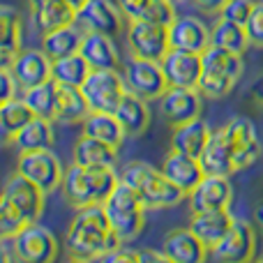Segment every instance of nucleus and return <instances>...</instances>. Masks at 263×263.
Here are the masks:
<instances>
[{
  "label": "nucleus",
  "instance_id": "nucleus-26",
  "mask_svg": "<svg viewBox=\"0 0 263 263\" xmlns=\"http://www.w3.org/2000/svg\"><path fill=\"white\" fill-rule=\"evenodd\" d=\"M30 14L40 35L77 21V9L72 5H67L65 0H37V3L30 5Z\"/></svg>",
  "mask_w": 263,
  "mask_h": 263
},
{
  "label": "nucleus",
  "instance_id": "nucleus-23",
  "mask_svg": "<svg viewBox=\"0 0 263 263\" xmlns=\"http://www.w3.org/2000/svg\"><path fill=\"white\" fill-rule=\"evenodd\" d=\"M233 215L229 208L224 210H192L187 227L201 238V242L208 247H215L224 238V233L231 229Z\"/></svg>",
  "mask_w": 263,
  "mask_h": 263
},
{
  "label": "nucleus",
  "instance_id": "nucleus-3",
  "mask_svg": "<svg viewBox=\"0 0 263 263\" xmlns=\"http://www.w3.org/2000/svg\"><path fill=\"white\" fill-rule=\"evenodd\" d=\"M120 180L127 182L132 190L139 194L141 203L145 210H166L178 205L185 199V192L178 185H173L162 168H155L153 164L141 162V159H132L123 168H120Z\"/></svg>",
  "mask_w": 263,
  "mask_h": 263
},
{
  "label": "nucleus",
  "instance_id": "nucleus-12",
  "mask_svg": "<svg viewBox=\"0 0 263 263\" xmlns=\"http://www.w3.org/2000/svg\"><path fill=\"white\" fill-rule=\"evenodd\" d=\"M0 196L16 210V215L23 219V224L37 222V219L42 217V213H44V196L46 194L35 182L23 178L21 173H14V176L5 182Z\"/></svg>",
  "mask_w": 263,
  "mask_h": 263
},
{
  "label": "nucleus",
  "instance_id": "nucleus-32",
  "mask_svg": "<svg viewBox=\"0 0 263 263\" xmlns=\"http://www.w3.org/2000/svg\"><path fill=\"white\" fill-rule=\"evenodd\" d=\"M81 125H83V134L95 136V139H100V141H106V143L116 145V148H120L125 136H127L123 125H120V120L116 118V114H111V111H90Z\"/></svg>",
  "mask_w": 263,
  "mask_h": 263
},
{
  "label": "nucleus",
  "instance_id": "nucleus-19",
  "mask_svg": "<svg viewBox=\"0 0 263 263\" xmlns=\"http://www.w3.org/2000/svg\"><path fill=\"white\" fill-rule=\"evenodd\" d=\"M192 210H224L233 203V187L229 176H210L205 173L201 182L190 192Z\"/></svg>",
  "mask_w": 263,
  "mask_h": 263
},
{
  "label": "nucleus",
  "instance_id": "nucleus-37",
  "mask_svg": "<svg viewBox=\"0 0 263 263\" xmlns=\"http://www.w3.org/2000/svg\"><path fill=\"white\" fill-rule=\"evenodd\" d=\"M0 46L9 53L21 49V14L9 5H0Z\"/></svg>",
  "mask_w": 263,
  "mask_h": 263
},
{
  "label": "nucleus",
  "instance_id": "nucleus-34",
  "mask_svg": "<svg viewBox=\"0 0 263 263\" xmlns=\"http://www.w3.org/2000/svg\"><path fill=\"white\" fill-rule=\"evenodd\" d=\"M90 65L83 58L81 53H72L65 55V58H58L51 63V79H53L58 86H77L81 88V83L86 81V77L90 74Z\"/></svg>",
  "mask_w": 263,
  "mask_h": 263
},
{
  "label": "nucleus",
  "instance_id": "nucleus-25",
  "mask_svg": "<svg viewBox=\"0 0 263 263\" xmlns=\"http://www.w3.org/2000/svg\"><path fill=\"white\" fill-rule=\"evenodd\" d=\"M210 134H213L210 125L199 116V118H192V120H187V123L173 125L171 148L192 155V157H201V153H203Z\"/></svg>",
  "mask_w": 263,
  "mask_h": 263
},
{
  "label": "nucleus",
  "instance_id": "nucleus-11",
  "mask_svg": "<svg viewBox=\"0 0 263 263\" xmlns=\"http://www.w3.org/2000/svg\"><path fill=\"white\" fill-rule=\"evenodd\" d=\"M256 254V231L245 219H233L231 229L215 247H210V256L222 263H247Z\"/></svg>",
  "mask_w": 263,
  "mask_h": 263
},
{
  "label": "nucleus",
  "instance_id": "nucleus-40",
  "mask_svg": "<svg viewBox=\"0 0 263 263\" xmlns=\"http://www.w3.org/2000/svg\"><path fill=\"white\" fill-rule=\"evenodd\" d=\"M21 224L23 219L16 215V210L0 196V238H12Z\"/></svg>",
  "mask_w": 263,
  "mask_h": 263
},
{
  "label": "nucleus",
  "instance_id": "nucleus-48",
  "mask_svg": "<svg viewBox=\"0 0 263 263\" xmlns=\"http://www.w3.org/2000/svg\"><path fill=\"white\" fill-rule=\"evenodd\" d=\"M12 58H14V53H9V51H5L3 46H0V67H9Z\"/></svg>",
  "mask_w": 263,
  "mask_h": 263
},
{
  "label": "nucleus",
  "instance_id": "nucleus-22",
  "mask_svg": "<svg viewBox=\"0 0 263 263\" xmlns=\"http://www.w3.org/2000/svg\"><path fill=\"white\" fill-rule=\"evenodd\" d=\"M162 173L173 182V185L180 187L185 194H190V192L201 182V178L205 176L199 157H192V155L180 153V150H173V148L168 150L166 157H164Z\"/></svg>",
  "mask_w": 263,
  "mask_h": 263
},
{
  "label": "nucleus",
  "instance_id": "nucleus-4",
  "mask_svg": "<svg viewBox=\"0 0 263 263\" xmlns=\"http://www.w3.org/2000/svg\"><path fill=\"white\" fill-rule=\"evenodd\" d=\"M242 77V55L210 44L201 53L199 92L208 100H222L231 95L238 79Z\"/></svg>",
  "mask_w": 263,
  "mask_h": 263
},
{
  "label": "nucleus",
  "instance_id": "nucleus-24",
  "mask_svg": "<svg viewBox=\"0 0 263 263\" xmlns=\"http://www.w3.org/2000/svg\"><path fill=\"white\" fill-rule=\"evenodd\" d=\"M199 159L201 166H203V173H210V176H231V173H236V168H233V148L224 127L215 129L210 134Z\"/></svg>",
  "mask_w": 263,
  "mask_h": 263
},
{
  "label": "nucleus",
  "instance_id": "nucleus-27",
  "mask_svg": "<svg viewBox=\"0 0 263 263\" xmlns=\"http://www.w3.org/2000/svg\"><path fill=\"white\" fill-rule=\"evenodd\" d=\"M116 118L120 120V125H123L125 134L127 136H141L145 134V129H148L150 125V106H148V100H143V97L134 95V92H125L123 100H120V104L116 106Z\"/></svg>",
  "mask_w": 263,
  "mask_h": 263
},
{
  "label": "nucleus",
  "instance_id": "nucleus-36",
  "mask_svg": "<svg viewBox=\"0 0 263 263\" xmlns=\"http://www.w3.org/2000/svg\"><path fill=\"white\" fill-rule=\"evenodd\" d=\"M55 92H58V83L53 79L44 83H37L32 88H26L23 90V100L28 102V106L32 109V114L40 116V118H55Z\"/></svg>",
  "mask_w": 263,
  "mask_h": 263
},
{
  "label": "nucleus",
  "instance_id": "nucleus-6",
  "mask_svg": "<svg viewBox=\"0 0 263 263\" xmlns=\"http://www.w3.org/2000/svg\"><path fill=\"white\" fill-rule=\"evenodd\" d=\"M125 42H127L129 55L148 60H162L171 46H168V26L155 23L150 18H129L125 26Z\"/></svg>",
  "mask_w": 263,
  "mask_h": 263
},
{
  "label": "nucleus",
  "instance_id": "nucleus-20",
  "mask_svg": "<svg viewBox=\"0 0 263 263\" xmlns=\"http://www.w3.org/2000/svg\"><path fill=\"white\" fill-rule=\"evenodd\" d=\"M168 46L203 53L210 46V28L196 16H176L168 23Z\"/></svg>",
  "mask_w": 263,
  "mask_h": 263
},
{
  "label": "nucleus",
  "instance_id": "nucleus-39",
  "mask_svg": "<svg viewBox=\"0 0 263 263\" xmlns=\"http://www.w3.org/2000/svg\"><path fill=\"white\" fill-rule=\"evenodd\" d=\"M245 32L247 40H250V46L263 49V0L254 3V9H252L250 18L245 21Z\"/></svg>",
  "mask_w": 263,
  "mask_h": 263
},
{
  "label": "nucleus",
  "instance_id": "nucleus-15",
  "mask_svg": "<svg viewBox=\"0 0 263 263\" xmlns=\"http://www.w3.org/2000/svg\"><path fill=\"white\" fill-rule=\"evenodd\" d=\"M201 100L203 95L199 92V88H178L168 86L159 97V114L164 116L168 125H180L187 123L192 118L201 116Z\"/></svg>",
  "mask_w": 263,
  "mask_h": 263
},
{
  "label": "nucleus",
  "instance_id": "nucleus-28",
  "mask_svg": "<svg viewBox=\"0 0 263 263\" xmlns=\"http://www.w3.org/2000/svg\"><path fill=\"white\" fill-rule=\"evenodd\" d=\"M118 150L116 145L106 143V141H100L95 136L81 134L74 143V162L83 164V166H116L118 162Z\"/></svg>",
  "mask_w": 263,
  "mask_h": 263
},
{
  "label": "nucleus",
  "instance_id": "nucleus-44",
  "mask_svg": "<svg viewBox=\"0 0 263 263\" xmlns=\"http://www.w3.org/2000/svg\"><path fill=\"white\" fill-rule=\"evenodd\" d=\"M118 3V7H120V12L125 14V18H141V16H145V12H148V7H150V3L153 0H116Z\"/></svg>",
  "mask_w": 263,
  "mask_h": 263
},
{
  "label": "nucleus",
  "instance_id": "nucleus-45",
  "mask_svg": "<svg viewBox=\"0 0 263 263\" xmlns=\"http://www.w3.org/2000/svg\"><path fill=\"white\" fill-rule=\"evenodd\" d=\"M192 3H194L199 9L208 12V14H219V9H222L229 0H192Z\"/></svg>",
  "mask_w": 263,
  "mask_h": 263
},
{
  "label": "nucleus",
  "instance_id": "nucleus-1",
  "mask_svg": "<svg viewBox=\"0 0 263 263\" xmlns=\"http://www.w3.org/2000/svg\"><path fill=\"white\" fill-rule=\"evenodd\" d=\"M123 240L111 229L102 205L79 208L65 233V247L72 261H102Z\"/></svg>",
  "mask_w": 263,
  "mask_h": 263
},
{
  "label": "nucleus",
  "instance_id": "nucleus-42",
  "mask_svg": "<svg viewBox=\"0 0 263 263\" xmlns=\"http://www.w3.org/2000/svg\"><path fill=\"white\" fill-rule=\"evenodd\" d=\"M16 90H18V83L14 79L12 69L9 67H0V104H5L7 100L16 97Z\"/></svg>",
  "mask_w": 263,
  "mask_h": 263
},
{
  "label": "nucleus",
  "instance_id": "nucleus-33",
  "mask_svg": "<svg viewBox=\"0 0 263 263\" xmlns=\"http://www.w3.org/2000/svg\"><path fill=\"white\" fill-rule=\"evenodd\" d=\"M35 118L32 109L23 97H12L5 104H0V139L12 143V136L21 127H26Z\"/></svg>",
  "mask_w": 263,
  "mask_h": 263
},
{
  "label": "nucleus",
  "instance_id": "nucleus-16",
  "mask_svg": "<svg viewBox=\"0 0 263 263\" xmlns=\"http://www.w3.org/2000/svg\"><path fill=\"white\" fill-rule=\"evenodd\" d=\"M162 252L168 263H203L210 256V247L203 245L190 227L171 229L164 236Z\"/></svg>",
  "mask_w": 263,
  "mask_h": 263
},
{
  "label": "nucleus",
  "instance_id": "nucleus-46",
  "mask_svg": "<svg viewBox=\"0 0 263 263\" xmlns=\"http://www.w3.org/2000/svg\"><path fill=\"white\" fill-rule=\"evenodd\" d=\"M250 97L254 104H259L263 109V74H259V77L254 79V83L250 86Z\"/></svg>",
  "mask_w": 263,
  "mask_h": 263
},
{
  "label": "nucleus",
  "instance_id": "nucleus-29",
  "mask_svg": "<svg viewBox=\"0 0 263 263\" xmlns=\"http://www.w3.org/2000/svg\"><path fill=\"white\" fill-rule=\"evenodd\" d=\"M81 37H83V28L77 21L53 28V30L42 35V51L51 60L65 58V55H72L81 49Z\"/></svg>",
  "mask_w": 263,
  "mask_h": 263
},
{
  "label": "nucleus",
  "instance_id": "nucleus-21",
  "mask_svg": "<svg viewBox=\"0 0 263 263\" xmlns=\"http://www.w3.org/2000/svg\"><path fill=\"white\" fill-rule=\"evenodd\" d=\"M79 53L88 60V65L92 69H120L123 67V60H120L118 46H116L114 37L104 35V32L83 30Z\"/></svg>",
  "mask_w": 263,
  "mask_h": 263
},
{
  "label": "nucleus",
  "instance_id": "nucleus-38",
  "mask_svg": "<svg viewBox=\"0 0 263 263\" xmlns=\"http://www.w3.org/2000/svg\"><path fill=\"white\" fill-rule=\"evenodd\" d=\"M252 9H254V0H229V3L224 5L222 9H219L217 16L245 26V21L250 18Z\"/></svg>",
  "mask_w": 263,
  "mask_h": 263
},
{
  "label": "nucleus",
  "instance_id": "nucleus-49",
  "mask_svg": "<svg viewBox=\"0 0 263 263\" xmlns=\"http://www.w3.org/2000/svg\"><path fill=\"white\" fill-rule=\"evenodd\" d=\"M254 222H256V227L263 229V201L254 208Z\"/></svg>",
  "mask_w": 263,
  "mask_h": 263
},
{
  "label": "nucleus",
  "instance_id": "nucleus-8",
  "mask_svg": "<svg viewBox=\"0 0 263 263\" xmlns=\"http://www.w3.org/2000/svg\"><path fill=\"white\" fill-rule=\"evenodd\" d=\"M81 92L90 111H111L114 114L123 95L127 92V86H125L120 69H90L86 81L81 83Z\"/></svg>",
  "mask_w": 263,
  "mask_h": 263
},
{
  "label": "nucleus",
  "instance_id": "nucleus-35",
  "mask_svg": "<svg viewBox=\"0 0 263 263\" xmlns=\"http://www.w3.org/2000/svg\"><path fill=\"white\" fill-rule=\"evenodd\" d=\"M210 44L219 46V49L233 51V53H240V55L250 49L245 26L227 21V18H219V16H217V23L210 28Z\"/></svg>",
  "mask_w": 263,
  "mask_h": 263
},
{
  "label": "nucleus",
  "instance_id": "nucleus-10",
  "mask_svg": "<svg viewBox=\"0 0 263 263\" xmlns=\"http://www.w3.org/2000/svg\"><path fill=\"white\" fill-rule=\"evenodd\" d=\"M120 72H123L127 90L134 92V95H139V97H143V100H148V102L159 100L162 92L168 88L159 60H148V58L129 55V60L123 63Z\"/></svg>",
  "mask_w": 263,
  "mask_h": 263
},
{
  "label": "nucleus",
  "instance_id": "nucleus-18",
  "mask_svg": "<svg viewBox=\"0 0 263 263\" xmlns=\"http://www.w3.org/2000/svg\"><path fill=\"white\" fill-rule=\"evenodd\" d=\"M51 63H53V60L42 49H18L16 53H14L9 69H12L18 88L26 90V88H32V86H37V83L49 81Z\"/></svg>",
  "mask_w": 263,
  "mask_h": 263
},
{
  "label": "nucleus",
  "instance_id": "nucleus-30",
  "mask_svg": "<svg viewBox=\"0 0 263 263\" xmlns=\"http://www.w3.org/2000/svg\"><path fill=\"white\" fill-rule=\"evenodd\" d=\"M53 120L49 118H35L21 127L16 134L12 136V145L18 150V153H32V150H46L53 145L55 141V134H53Z\"/></svg>",
  "mask_w": 263,
  "mask_h": 263
},
{
  "label": "nucleus",
  "instance_id": "nucleus-17",
  "mask_svg": "<svg viewBox=\"0 0 263 263\" xmlns=\"http://www.w3.org/2000/svg\"><path fill=\"white\" fill-rule=\"evenodd\" d=\"M162 72L166 77L168 86L178 88H196L201 79V53L180 49H168L164 58L159 60Z\"/></svg>",
  "mask_w": 263,
  "mask_h": 263
},
{
  "label": "nucleus",
  "instance_id": "nucleus-50",
  "mask_svg": "<svg viewBox=\"0 0 263 263\" xmlns=\"http://www.w3.org/2000/svg\"><path fill=\"white\" fill-rule=\"evenodd\" d=\"M65 3H67V5H72L74 9H79V7H83V5H86L88 0H65Z\"/></svg>",
  "mask_w": 263,
  "mask_h": 263
},
{
  "label": "nucleus",
  "instance_id": "nucleus-13",
  "mask_svg": "<svg viewBox=\"0 0 263 263\" xmlns=\"http://www.w3.org/2000/svg\"><path fill=\"white\" fill-rule=\"evenodd\" d=\"M224 132H227L233 148V168H236V173L250 168L261 157V141L259 134H256V125L245 116H238V118H231L224 125Z\"/></svg>",
  "mask_w": 263,
  "mask_h": 263
},
{
  "label": "nucleus",
  "instance_id": "nucleus-31",
  "mask_svg": "<svg viewBox=\"0 0 263 263\" xmlns=\"http://www.w3.org/2000/svg\"><path fill=\"white\" fill-rule=\"evenodd\" d=\"M90 114L86 97H83L81 88L77 86H58L55 92V118L63 125H77L83 123L86 116Z\"/></svg>",
  "mask_w": 263,
  "mask_h": 263
},
{
  "label": "nucleus",
  "instance_id": "nucleus-47",
  "mask_svg": "<svg viewBox=\"0 0 263 263\" xmlns=\"http://www.w3.org/2000/svg\"><path fill=\"white\" fill-rule=\"evenodd\" d=\"M14 259L12 238H0V263H9Z\"/></svg>",
  "mask_w": 263,
  "mask_h": 263
},
{
  "label": "nucleus",
  "instance_id": "nucleus-7",
  "mask_svg": "<svg viewBox=\"0 0 263 263\" xmlns=\"http://www.w3.org/2000/svg\"><path fill=\"white\" fill-rule=\"evenodd\" d=\"M14 259L23 263H51L58 256V240L40 222H26L12 236Z\"/></svg>",
  "mask_w": 263,
  "mask_h": 263
},
{
  "label": "nucleus",
  "instance_id": "nucleus-2",
  "mask_svg": "<svg viewBox=\"0 0 263 263\" xmlns=\"http://www.w3.org/2000/svg\"><path fill=\"white\" fill-rule=\"evenodd\" d=\"M118 180L120 176L114 166H83L74 162L65 171L60 190H63L67 205L79 210L88 205H102L106 196L114 192V187L118 185Z\"/></svg>",
  "mask_w": 263,
  "mask_h": 263
},
{
  "label": "nucleus",
  "instance_id": "nucleus-41",
  "mask_svg": "<svg viewBox=\"0 0 263 263\" xmlns=\"http://www.w3.org/2000/svg\"><path fill=\"white\" fill-rule=\"evenodd\" d=\"M176 9H173V0H153L145 12V18L155 23H162V26H168V23L176 18Z\"/></svg>",
  "mask_w": 263,
  "mask_h": 263
},
{
  "label": "nucleus",
  "instance_id": "nucleus-5",
  "mask_svg": "<svg viewBox=\"0 0 263 263\" xmlns=\"http://www.w3.org/2000/svg\"><path fill=\"white\" fill-rule=\"evenodd\" d=\"M106 217H109L111 229L123 242H132L145 224V205L141 203L139 194L127 185V182L118 180L106 201L102 203Z\"/></svg>",
  "mask_w": 263,
  "mask_h": 263
},
{
  "label": "nucleus",
  "instance_id": "nucleus-43",
  "mask_svg": "<svg viewBox=\"0 0 263 263\" xmlns=\"http://www.w3.org/2000/svg\"><path fill=\"white\" fill-rule=\"evenodd\" d=\"M102 261H109V263H136L139 261L141 263V252L132 250V247H127V242H123V245H118L114 252H109Z\"/></svg>",
  "mask_w": 263,
  "mask_h": 263
},
{
  "label": "nucleus",
  "instance_id": "nucleus-9",
  "mask_svg": "<svg viewBox=\"0 0 263 263\" xmlns=\"http://www.w3.org/2000/svg\"><path fill=\"white\" fill-rule=\"evenodd\" d=\"M16 173H21L23 178L35 182L44 194H51V192L60 190V185H63L65 166L51 153V148H46V150H32V153H18Z\"/></svg>",
  "mask_w": 263,
  "mask_h": 263
},
{
  "label": "nucleus",
  "instance_id": "nucleus-14",
  "mask_svg": "<svg viewBox=\"0 0 263 263\" xmlns=\"http://www.w3.org/2000/svg\"><path fill=\"white\" fill-rule=\"evenodd\" d=\"M123 16L125 14L114 0H88L83 7L77 9V23L83 30L104 32L111 37H118L123 32Z\"/></svg>",
  "mask_w": 263,
  "mask_h": 263
}]
</instances>
